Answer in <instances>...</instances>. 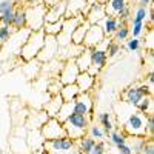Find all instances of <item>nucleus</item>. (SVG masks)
<instances>
[{
	"label": "nucleus",
	"mask_w": 154,
	"mask_h": 154,
	"mask_svg": "<svg viewBox=\"0 0 154 154\" xmlns=\"http://www.w3.org/2000/svg\"><path fill=\"white\" fill-rule=\"evenodd\" d=\"M45 32L43 29L42 31H31L29 37L26 38V42L23 43V46L20 48V53H19V57L23 60V62H31V60H35L37 56L40 54V51L43 48V43H45Z\"/></svg>",
	"instance_id": "f257e3e1"
},
{
	"label": "nucleus",
	"mask_w": 154,
	"mask_h": 154,
	"mask_svg": "<svg viewBox=\"0 0 154 154\" xmlns=\"http://www.w3.org/2000/svg\"><path fill=\"white\" fill-rule=\"evenodd\" d=\"M91 122H93V119L88 117V116H80V114L72 112L69 117L63 122V128H65L66 136L75 142V140L82 139L86 134L88 126L91 125Z\"/></svg>",
	"instance_id": "f03ea898"
},
{
	"label": "nucleus",
	"mask_w": 154,
	"mask_h": 154,
	"mask_svg": "<svg viewBox=\"0 0 154 154\" xmlns=\"http://www.w3.org/2000/svg\"><path fill=\"white\" fill-rule=\"evenodd\" d=\"M146 116L139 112L137 109H131L126 116L125 122L122 123V130L128 137H146V126H145Z\"/></svg>",
	"instance_id": "7ed1b4c3"
},
{
	"label": "nucleus",
	"mask_w": 154,
	"mask_h": 154,
	"mask_svg": "<svg viewBox=\"0 0 154 154\" xmlns=\"http://www.w3.org/2000/svg\"><path fill=\"white\" fill-rule=\"evenodd\" d=\"M145 96H152V89H149L146 83H139V85L128 86L125 91L122 93V100L125 102L126 105L136 108L137 103H139V102L142 100Z\"/></svg>",
	"instance_id": "20e7f679"
},
{
	"label": "nucleus",
	"mask_w": 154,
	"mask_h": 154,
	"mask_svg": "<svg viewBox=\"0 0 154 154\" xmlns=\"http://www.w3.org/2000/svg\"><path fill=\"white\" fill-rule=\"evenodd\" d=\"M26 9V28L29 31H42L43 25H45V12L46 6L42 5H35V6H28Z\"/></svg>",
	"instance_id": "39448f33"
},
{
	"label": "nucleus",
	"mask_w": 154,
	"mask_h": 154,
	"mask_svg": "<svg viewBox=\"0 0 154 154\" xmlns=\"http://www.w3.org/2000/svg\"><path fill=\"white\" fill-rule=\"evenodd\" d=\"M74 148H75V142L68 136H63L54 140H45L43 142V149L46 154H68Z\"/></svg>",
	"instance_id": "423d86ee"
},
{
	"label": "nucleus",
	"mask_w": 154,
	"mask_h": 154,
	"mask_svg": "<svg viewBox=\"0 0 154 154\" xmlns=\"http://www.w3.org/2000/svg\"><path fill=\"white\" fill-rule=\"evenodd\" d=\"M85 19L83 17H68L63 20V26H62V31L59 32L57 35V43H59V48H63V46H68L71 45V35L74 32V29L79 26V25L83 22Z\"/></svg>",
	"instance_id": "0eeeda50"
},
{
	"label": "nucleus",
	"mask_w": 154,
	"mask_h": 154,
	"mask_svg": "<svg viewBox=\"0 0 154 154\" xmlns=\"http://www.w3.org/2000/svg\"><path fill=\"white\" fill-rule=\"evenodd\" d=\"M40 134H42L43 140H54V139L66 136L63 123L59 122L56 117H48V120L40 126Z\"/></svg>",
	"instance_id": "6e6552de"
},
{
	"label": "nucleus",
	"mask_w": 154,
	"mask_h": 154,
	"mask_svg": "<svg viewBox=\"0 0 154 154\" xmlns=\"http://www.w3.org/2000/svg\"><path fill=\"white\" fill-rule=\"evenodd\" d=\"M74 114H80V116H88L93 119V112H94V99L91 93H80L74 100V106H72Z\"/></svg>",
	"instance_id": "1a4fd4ad"
},
{
	"label": "nucleus",
	"mask_w": 154,
	"mask_h": 154,
	"mask_svg": "<svg viewBox=\"0 0 154 154\" xmlns=\"http://www.w3.org/2000/svg\"><path fill=\"white\" fill-rule=\"evenodd\" d=\"M59 53V43H57V37L54 35H45V43L40 51V54L37 56V60L40 63H49L51 60L57 59Z\"/></svg>",
	"instance_id": "9d476101"
},
{
	"label": "nucleus",
	"mask_w": 154,
	"mask_h": 154,
	"mask_svg": "<svg viewBox=\"0 0 154 154\" xmlns=\"http://www.w3.org/2000/svg\"><path fill=\"white\" fill-rule=\"evenodd\" d=\"M79 74H80V71L77 68L75 62L74 60H65L62 63V68H60L57 77H59L62 85H68V83H75V79Z\"/></svg>",
	"instance_id": "9b49d317"
},
{
	"label": "nucleus",
	"mask_w": 154,
	"mask_h": 154,
	"mask_svg": "<svg viewBox=\"0 0 154 154\" xmlns=\"http://www.w3.org/2000/svg\"><path fill=\"white\" fill-rule=\"evenodd\" d=\"M103 38H105V34L99 25H89V28L85 34V38H83V46L85 48H96Z\"/></svg>",
	"instance_id": "f8f14e48"
},
{
	"label": "nucleus",
	"mask_w": 154,
	"mask_h": 154,
	"mask_svg": "<svg viewBox=\"0 0 154 154\" xmlns=\"http://www.w3.org/2000/svg\"><path fill=\"white\" fill-rule=\"evenodd\" d=\"M88 9V0H66L65 19L68 17H83Z\"/></svg>",
	"instance_id": "ddd939ff"
},
{
	"label": "nucleus",
	"mask_w": 154,
	"mask_h": 154,
	"mask_svg": "<svg viewBox=\"0 0 154 154\" xmlns=\"http://www.w3.org/2000/svg\"><path fill=\"white\" fill-rule=\"evenodd\" d=\"M105 16H106L105 5L102 3V2H99V3H94V5H89V6H88L83 19H85L89 25H99L100 20L103 19Z\"/></svg>",
	"instance_id": "4468645a"
},
{
	"label": "nucleus",
	"mask_w": 154,
	"mask_h": 154,
	"mask_svg": "<svg viewBox=\"0 0 154 154\" xmlns=\"http://www.w3.org/2000/svg\"><path fill=\"white\" fill-rule=\"evenodd\" d=\"M65 8H66V0H59L51 6H46L45 22H56L60 19H65Z\"/></svg>",
	"instance_id": "2eb2a0df"
},
{
	"label": "nucleus",
	"mask_w": 154,
	"mask_h": 154,
	"mask_svg": "<svg viewBox=\"0 0 154 154\" xmlns=\"http://www.w3.org/2000/svg\"><path fill=\"white\" fill-rule=\"evenodd\" d=\"M103 5H105L106 16H114L117 19L125 9L130 8V2H128V0H106Z\"/></svg>",
	"instance_id": "dca6fc26"
},
{
	"label": "nucleus",
	"mask_w": 154,
	"mask_h": 154,
	"mask_svg": "<svg viewBox=\"0 0 154 154\" xmlns=\"http://www.w3.org/2000/svg\"><path fill=\"white\" fill-rule=\"evenodd\" d=\"M75 85H77L80 93H91V89L96 86V79L85 71V72H80L79 75H77Z\"/></svg>",
	"instance_id": "f3484780"
},
{
	"label": "nucleus",
	"mask_w": 154,
	"mask_h": 154,
	"mask_svg": "<svg viewBox=\"0 0 154 154\" xmlns=\"http://www.w3.org/2000/svg\"><path fill=\"white\" fill-rule=\"evenodd\" d=\"M99 26L102 28L105 37H112V34L119 28V19L114 17V16H105L103 19L100 20Z\"/></svg>",
	"instance_id": "a211bd4d"
},
{
	"label": "nucleus",
	"mask_w": 154,
	"mask_h": 154,
	"mask_svg": "<svg viewBox=\"0 0 154 154\" xmlns=\"http://www.w3.org/2000/svg\"><path fill=\"white\" fill-rule=\"evenodd\" d=\"M62 103H63V99H62L60 94L51 96L49 100L43 105V111L46 112L48 117H56L57 112H59V109H60V106H62Z\"/></svg>",
	"instance_id": "6ab92c4d"
},
{
	"label": "nucleus",
	"mask_w": 154,
	"mask_h": 154,
	"mask_svg": "<svg viewBox=\"0 0 154 154\" xmlns=\"http://www.w3.org/2000/svg\"><path fill=\"white\" fill-rule=\"evenodd\" d=\"M74 62H75V65H77V68H79L80 72L88 71L89 66H91V48L83 46V49L79 53V56L74 59Z\"/></svg>",
	"instance_id": "aec40b11"
},
{
	"label": "nucleus",
	"mask_w": 154,
	"mask_h": 154,
	"mask_svg": "<svg viewBox=\"0 0 154 154\" xmlns=\"http://www.w3.org/2000/svg\"><path fill=\"white\" fill-rule=\"evenodd\" d=\"M130 38V22L126 20H119V28L111 37V40L116 43H123Z\"/></svg>",
	"instance_id": "412c9836"
},
{
	"label": "nucleus",
	"mask_w": 154,
	"mask_h": 154,
	"mask_svg": "<svg viewBox=\"0 0 154 154\" xmlns=\"http://www.w3.org/2000/svg\"><path fill=\"white\" fill-rule=\"evenodd\" d=\"M108 63V57L105 49H100V48H91V65L99 68V69H103Z\"/></svg>",
	"instance_id": "4be33fe9"
},
{
	"label": "nucleus",
	"mask_w": 154,
	"mask_h": 154,
	"mask_svg": "<svg viewBox=\"0 0 154 154\" xmlns=\"http://www.w3.org/2000/svg\"><path fill=\"white\" fill-rule=\"evenodd\" d=\"M26 9L25 8H17L14 11V19H12V23H11V28L14 31H20L23 28H26Z\"/></svg>",
	"instance_id": "5701e85b"
},
{
	"label": "nucleus",
	"mask_w": 154,
	"mask_h": 154,
	"mask_svg": "<svg viewBox=\"0 0 154 154\" xmlns=\"http://www.w3.org/2000/svg\"><path fill=\"white\" fill-rule=\"evenodd\" d=\"M89 28V23L86 20H83L79 26H77L71 35V43L72 45H79V46H83V38H85V34Z\"/></svg>",
	"instance_id": "b1692460"
},
{
	"label": "nucleus",
	"mask_w": 154,
	"mask_h": 154,
	"mask_svg": "<svg viewBox=\"0 0 154 154\" xmlns=\"http://www.w3.org/2000/svg\"><path fill=\"white\" fill-rule=\"evenodd\" d=\"M79 94H80V91H79V88H77L75 83L63 85L62 89H60V96H62L63 102H74Z\"/></svg>",
	"instance_id": "393cba45"
},
{
	"label": "nucleus",
	"mask_w": 154,
	"mask_h": 154,
	"mask_svg": "<svg viewBox=\"0 0 154 154\" xmlns=\"http://www.w3.org/2000/svg\"><path fill=\"white\" fill-rule=\"evenodd\" d=\"M108 139H109V143L112 146H117V145H122V143L128 142L126 133L122 130V128H117V126H114V130H111L108 133Z\"/></svg>",
	"instance_id": "a878e982"
},
{
	"label": "nucleus",
	"mask_w": 154,
	"mask_h": 154,
	"mask_svg": "<svg viewBox=\"0 0 154 154\" xmlns=\"http://www.w3.org/2000/svg\"><path fill=\"white\" fill-rule=\"evenodd\" d=\"M97 140H94L93 137H89L88 134H85L82 139L75 140V149L80 154H89V151L93 149V146L96 145Z\"/></svg>",
	"instance_id": "bb28decb"
},
{
	"label": "nucleus",
	"mask_w": 154,
	"mask_h": 154,
	"mask_svg": "<svg viewBox=\"0 0 154 154\" xmlns=\"http://www.w3.org/2000/svg\"><path fill=\"white\" fill-rule=\"evenodd\" d=\"M97 122H99V125L105 130V133H106V136H108V133L111 131V130H114V122H112V117H111V112H108V111H102L99 116H97Z\"/></svg>",
	"instance_id": "cd10ccee"
},
{
	"label": "nucleus",
	"mask_w": 154,
	"mask_h": 154,
	"mask_svg": "<svg viewBox=\"0 0 154 154\" xmlns=\"http://www.w3.org/2000/svg\"><path fill=\"white\" fill-rule=\"evenodd\" d=\"M136 109H137L139 112L145 114V116H148V114H154V102H152V96H145V97L137 103Z\"/></svg>",
	"instance_id": "c85d7f7f"
},
{
	"label": "nucleus",
	"mask_w": 154,
	"mask_h": 154,
	"mask_svg": "<svg viewBox=\"0 0 154 154\" xmlns=\"http://www.w3.org/2000/svg\"><path fill=\"white\" fill-rule=\"evenodd\" d=\"M63 20H65V19H60V20H56V22H45V25H43V32H45L46 35H54V37H57L59 32L62 31Z\"/></svg>",
	"instance_id": "c756f323"
},
{
	"label": "nucleus",
	"mask_w": 154,
	"mask_h": 154,
	"mask_svg": "<svg viewBox=\"0 0 154 154\" xmlns=\"http://www.w3.org/2000/svg\"><path fill=\"white\" fill-rule=\"evenodd\" d=\"M72 106H74V102H63L59 112H57V116H56V119L63 123L72 114Z\"/></svg>",
	"instance_id": "7c9ffc66"
},
{
	"label": "nucleus",
	"mask_w": 154,
	"mask_h": 154,
	"mask_svg": "<svg viewBox=\"0 0 154 154\" xmlns=\"http://www.w3.org/2000/svg\"><path fill=\"white\" fill-rule=\"evenodd\" d=\"M145 28H146V22H134V20H130V37L140 38V35L145 32Z\"/></svg>",
	"instance_id": "2f4dec72"
},
{
	"label": "nucleus",
	"mask_w": 154,
	"mask_h": 154,
	"mask_svg": "<svg viewBox=\"0 0 154 154\" xmlns=\"http://www.w3.org/2000/svg\"><path fill=\"white\" fill-rule=\"evenodd\" d=\"M86 134H88L89 137H93L94 140H103V139L106 137V133H105L103 128H102L100 125L93 123V122H91V125L88 126V131H86Z\"/></svg>",
	"instance_id": "473e14b6"
},
{
	"label": "nucleus",
	"mask_w": 154,
	"mask_h": 154,
	"mask_svg": "<svg viewBox=\"0 0 154 154\" xmlns=\"http://www.w3.org/2000/svg\"><path fill=\"white\" fill-rule=\"evenodd\" d=\"M46 120H48V116H46V112H45V111L35 112V114H34V117L31 116V117H29V120H28V123L34 122V125H31V128H29V130H40V126H42V125H43Z\"/></svg>",
	"instance_id": "72a5a7b5"
},
{
	"label": "nucleus",
	"mask_w": 154,
	"mask_h": 154,
	"mask_svg": "<svg viewBox=\"0 0 154 154\" xmlns=\"http://www.w3.org/2000/svg\"><path fill=\"white\" fill-rule=\"evenodd\" d=\"M105 53H106V57H108V60H111V59H116L120 53H122V46H120V43H116V42H109L108 45H106V49H105Z\"/></svg>",
	"instance_id": "f704fd0d"
},
{
	"label": "nucleus",
	"mask_w": 154,
	"mask_h": 154,
	"mask_svg": "<svg viewBox=\"0 0 154 154\" xmlns=\"http://www.w3.org/2000/svg\"><path fill=\"white\" fill-rule=\"evenodd\" d=\"M128 139H131V142L130 146L133 148V152L134 154H142V149H143V145L146 142V137H128Z\"/></svg>",
	"instance_id": "c9c22d12"
},
{
	"label": "nucleus",
	"mask_w": 154,
	"mask_h": 154,
	"mask_svg": "<svg viewBox=\"0 0 154 154\" xmlns=\"http://www.w3.org/2000/svg\"><path fill=\"white\" fill-rule=\"evenodd\" d=\"M140 48H142V42H140V38L130 37V38L125 42V49L130 51V53H139Z\"/></svg>",
	"instance_id": "e433bc0d"
},
{
	"label": "nucleus",
	"mask_w": 154,
	"mask_h": 154,
	"mask_svg": "<svg viewBox=\"0 0 154 154\" xmlns=\"http://www.w3.org/2000/svg\"><path fill=\"white\" fill-rule=\"evenodd\" d=\"M12 32H14V29H12L11 26L0 25V46H3V45L9 40V37L12 35Z\"/></svg>",
	"instance_id": "4c0bfd02"
},
{
	"label": "nucleus",
	"mask_w": 154,
	"mask_h": 154,
	"mask_svg": "<svg viewBox=\"0 0 154 154\" xmlns=\"http://www.w3.org/2000/svg\"><path fill=\"white\" fill-rule=\"evenodd\" d=\"M62 86H63V85L60 83V80H59V79H54L53 82L48 85V89H46V91H48L51 96H56V94H60Z\"/></svg>",
	"instance_id": "58836bf2"
},
{
	"label": "nucleus",
	"mask_w": 154,
	"mask_h": 154,
	"mask_svg": "<svg viewBox=\"0 0 154 154\" xmlns=\"http://www.w3.org/2000/svg\"><path fill=\"white\" fill-rule=\"evenodd\" d=\"M14 11H16V9H9V11L3 12V14L0 16V25H6V26H11L12 19H14Z\"/></svg>",
	"instance_id": "ea45409f"
},
{
	"label": "nucleus",
	"mask_w": 154,
	"mask_h": 154,
	"mask_svg": "<svg viewBox=\"0 0 154 154\" xmlns=\"http://www.w3.org/2000/svg\"><path fill=\"white\" fill-rule=\"evenodd\" d=\"M145 126H146V139H152V133H154V116L152 114L146 116Z\"/></svg>",
	"instance_id": "a19ab883"
},
{
	"label": "nucleus",
	"mask_w": 154,
	"mask_h": 154,
	"mask_svg": "<svg viewBox=\"0 0 154 154\" xmlns=\"http://www.w3.org/2000/svg\"><path fill=\"white\" fill-rule=\"evenodd\" d=\"M89 154H106V145L103 140H97L96 145L93 146V149L89 151Z\"/></svg>",
	"instance_id": "79ce46f5"
},
{
	"label": "nucleus",
	"mask_w": 154,
	"mask_h": 154,
	"mask_svg": "<svg viewBox=\"0 0 154 154\" xmlns=\"http://www.w3.org/2000/svg\"><path fill=\"white\" fill-rule=\"evenodd\" d=\"M9 9H16L14 0H0V16H2L3 12L9 11Z\"/></svg>",
	"instance_id": "37998d69"
},
{
	"label": "nucleus",
	"mask_w": 154,
	"mask_h": 154,
	"mask_svg": "<svg viewBox=\"0 0 154 154\" xmlns=\"http://www.w3.org/2000/svg\"><path fill=\"white\" fill-rule=\"evenodd\" d=\"M116 148H117V152L119 154H134L133 152V148L130 146V143H128V142H125L122 145H117Z\"/></svg>",
	"instance_id": "c03bdc74"
},
{
	"label": "nucleus",
	"mask_w": 154,
	"mask_h": 154,
	"mask_svg": "<svg viewBox=\"0 0 154 154\" xmlns=\"http://www.w3.org/2000/svg\"><path fill=\"white\" fill-rule=\"evenodd\" d=\"M142 154H154V143H152V139H146V142L143 145Z\"/></svg>",
	"instance_id": "a18cd8bd"
},
{
	"label": "nucleus",
	"mask_w": 154,
	"mask_h": 154,
	"mask_svg": "<svg viewBox=\"0 0 154 154\" xmlns=\"http://www.w3.org/2000/svg\"><path fill=\"white\" fill-rule=\"evenodd\" d=\"M100 71H102V69H99V68H96V66H93V65H91V66H89V69H88L86 72H88L89 75H93L94 79H97V77L100 75Z\"/></svg>",
	"instance_id": "49530a36"
},
{
	"label": "nucleus",
	"mask_w": 154,
	"mask_h": 154,
	"mask_svg": "<svg viewBox=\"0 0 154 154\" xmlns=\"http://www.w3.org/2000/svg\"><path fill=\"white\" fill-rule=\"evenodd\" d=\"M146 48L149 53H152V29L149 26V31H148V42H146Z\"/></svg>",
	"instance_id": "de8ad7c7"
},
{
	"label": "nucleus",
	"mask_w": 154,
	"mask_h": 154,
	"mask_svg": "<svg viewBox=\"0 0 154 154\" xmlns=\"http://www.w3.org/2000/svg\"><path fill=\"white\" fill-rule=\"evenodd\" d=\"M28 6H35V5H42L43 0H25Z\"/></svg>",
	"instance_id": "09e8293b"
},
{
	"label": "nucleus",
	"mask_w": 154,
	"mask_h": 154,
	"mask_svg": "<svg viewBox=\"0 0 154 154\" xmlns=\"http://www.w3.org/2000/svg\"><path fill=\"white\" fill-rule=\"evenodd\" d=\"M152 0H139V6H149Z\"/></svg>",
	"instance_id": "8fccbe9b"
},
{
	"label": "nucleus",
	"mask_w": 154,
	"mask_h": 154,
	"mask_svg": "<svg viewBox=\"0 0 154 154\" xmlns=\"http://www.w3.org/2000/svg\"><path fill=\"white\" fill-rule=\"evenodd\" d=\"M68 154H80V152H79V151H77L75 148H74V149H71V151H69Z\"/></svg>",
	"instance_id": "3c124183"
},
{
	"label": "nucleus",
	"mask_w": 154,
	"mask_h": 154,
	"mask_svg": "<svg viewBox=\"0 0 154 154\" xmlns=\"http://www.w3.org/2000/svg\"><path fill=\"white\" fill-rule=\"evenodd\" d=\"M100 2H102V3H105V2H106V0H100Z\"/></svg>",
	"instance_id": "603ef678"
},
{
	"label": "nucleus",
	"mask_w": 154,
	"mask_h": 154,
	"mask_svg": "<svg viewBox=\"0 0 154 154\" xmlns=\"http://www.w3.org/2000/svg\"><path fill=\"white\" fill-rule=\"evenodd\" d=\"M45 154H46V152H45Z\"/></svg>",
	"instance_id": "864d4df0"
}]
</instances>
